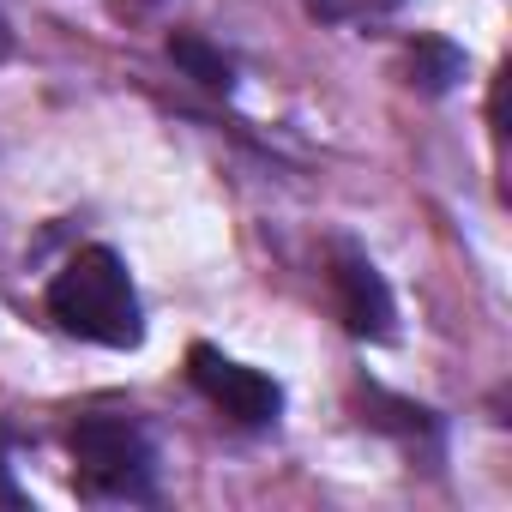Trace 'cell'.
I'll use <instances>...</instances> for the list:
<instances>
[{
    "label": "cell",
    "instance_id": "cell-1",
    "mask_svg": "<svg viewBox=\"0 0 512 512\" xmlns=\"http://www.w3.org/2000/svg\"><path fill=\"white\" fill-rule=\"evenodd\" d=\"M49 320L85 344L133 350L145 338V314L133 296V278L115 247H79L49 284Z\"/></svg>",
    "mask_w": 512,
    "mask_h": 512
},
{
    "label": "cell",
    "instance_id": "cell-2",
    "mask_svg": "<svg viewBox=\"0 0 512 512\" xmlns=\"http://www.w3.org/2000/svg\"><path fill=\"white\" fill-rule=\"evenodd\" d=\"M67 452L91 500H133V506L157 500V446L139 416H103V410L79 416L67 428Z\"/></svg>",
    "mask_w": 512,
    "mask_h": 512
},
{
    "label": "cell",
    "instance_id": "cell-3",
    "mask_svg": "<svg viewBox=\"0 0 512 512\" xmlns=\"http://www.w3.org/2000/svg\"><path fill=\"white\" fill-rule=\"evenodd\" d=\"M187 380H193L199 398H211V404H217L229 422H241V428H272L278 410H284V392H278L272 374L247 368V362H229V356L211 350V344H193V350H187Z\"/></svg>",
    "mask_w": 512,
    "mask_h": 512
},
{
    "label": "cell",
    "instance_id": "cell-4",
    "mask_svg": "<svg viewBox=\"0 0 512 512\" xmlns=\"http://www.w3.org/2000/svg\"><path fill=\"white\" fill-rule=\"evenodd\" d=\"M332 296H338V314L350 326V338H368V344H386L392 338V290L380 278V266L368 260L362 247H338L332 253Z\"/></svg>",
    "mask_w": 512,
    "mask_h": 512
},
{
    "label": "cell",
    "instance_id": "cell-5",
    "mask_svg": "<svg viewBox=\"0 0 512 512\" xmlns=\"http://www.w3.org/2000/svg\"><path fill=\"white\" fill-rule=\"evenodd\" d=\"M169 61H175L193 85H205V91H235V67H229V55L211 49V43L193 37V31H175V37H169Z\"/></svg>",
    "mask_w": 512,
    "mask_h": 512
},
{
    "label": "cell",
    "instance_id": "cell-6",
    "mask_svg": "<svg viewBox=\"0 0 512 512\" xmlns=\"http://www.w3.org/2000/svg\"><path fill=\"white\" fill-rule=\"evenodd\" d=\"M458 79H464V55L446 37H416V49H410V85L422 97H446Z\"/></svg>",
    "mask_w": 512,
    "mask_h": 512
},
{
    "label": "cell",
    "instance_id": "cell-7",
    "mask_svg": "<svg viewBox=\"0 0 512 512\" xmlns=\"http://www.w3.org/2000/svg\"><path fill=\"white\" fill-rule=\"evenodd\" d=\"M0 506H25V488H19L13 470H7V452H0Z\"/></svg>",
    "mask_w": 512,
    "mask_h": 512
},
{
    "label": "cell",
    "instance_id": "cell-8",
    "mask_svg": "<svg viewBox=\"0 0 512 512\" xmlns=\"http://www.w3.org/2000/svg\"><path fill=\"white\" fill-rule=\"evenodd\" d=\"M13 55V31H7V19H0V61Z\"/></svg>",
    "mask_w": 512,
    "mask_h": 512
}]
</instances>
